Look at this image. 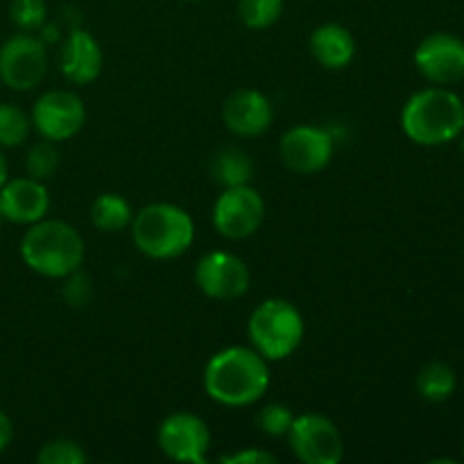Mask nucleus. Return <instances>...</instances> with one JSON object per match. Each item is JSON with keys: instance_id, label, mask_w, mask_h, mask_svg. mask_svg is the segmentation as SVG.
<instances>
[{"instance_id": "obj_1", "label": "nucleus", "mask_w": 464, "mask_h": 464, "mask_svg": "<svg viewBox=\"0 0 464 464\" xmlns=\"http://www.w3.org/2000/svg\"><path fill=\"white\" fill-rule=\"evenodd\" d=\"M267 388L270 367L254 347H227L204 367V390L222 406H252L263 399Z\"/></svg>"}, {"instance_id": "obj_2", "label": "nucleus", "mask_w": 464, "mask_h": 464, "mask_svg": "<svg viewBox=\"0 0 464 464\" xmlns=\"http://www.w3.org/2000/svg\"><path fill=\"white\" fill-rule=\"evenodd\" d=\"M84 238L63 220H39L21 240V258L32 272L48 279H66L84 263Z\"/></svg>"}, {"instance_id": "obj_3", "label": "nucleus", "mask_w": 464, "mask_h": 464, "mask_svg": "<svg viewBox=\"0 0 464 464\" xmlns=\"http://www.w3.org/2000/svg\"><path fill=\"white\" fill-rule=\"evenodd\" d=\"M401 127L417 145L451 143L464 131V102L444 86L417 91L403 107Z\"/></svg>"}, {"instance_id": "obj_4", "label": "nucleus", "mask_w": 464, "mask_h": 464, "mask_svg": "<svg viewBox=\"0 0 464 464\" xmlns=\"http://www.w3.org/2000/svg\"><path fill=\"white\" fill-rule=\"evenodd\" d=\"M131 238L145 256L157 261L177 258L193 245V218L177 204H148L131 220Z\"/></svg>"}, {"instance_id": "obj_5", "label": "nucleus", "mask_w": 464, "mask_h": 464, "mask_svg": "<svg viewBox=\"0 0 464 464\" xmlns=\"http://www.w3.org/2000/svg\"><path fill=\"white\" fill-rule=\"evenodd\" d=\"M247 331L252 347L270 362L293 356L306 329L302 313L293 304L285 299H266L254 308Z\"/></svg>"}, {"instance_id": "obj_6", "label": "nucleus", "mask_w": 464, "mask_h": 464, "mask_svg": "<svg viewBox=\"0 0 464 464\" xmlns=\"http://www.w3.org/2000/svg\"><path fill=\"white\" fill-rule=\"evenodd\" d=\"M285 438L297 460L306 464H338L344 456V440L340 429L329 417L317 412L295 417Z\"/></svg>"}, {"instance_id": "obj_7", "label": "nucleus", "mask_w": 464, "mask_h": 464, "mask_svg": "<svg viewBox=\"0 0 464 464\" xmlns=\"http://www.w3.org/2000/svg\"><path fill=\"white\" fill-rule=\"evenodd\" d=\"M266 220V202L252 186H231L220 193L213 207V227L229 240L249 238Z\"/></svg>"}, {"instance_id": "obj_8", "label": "nucleus", "mask_w": 464, "mask_h": 464, "mask_svg": "<svg viewBox=\"0 0 464 464\" xmlns=\"http://www.w3.org/2000/svg\"><path fill=\"white\" fill-rule=\"evenodd\" d=\"M48 72L45 44L32 34H16L0 45V82L14 91H30Z\"/></svg>"}, {"instance_id": "obj_9", "label": "nucleus", "mask_w": 464, "mask_h": 464, "mask_svg": "<svg viewBox=\"0 0 464 464\" xmlns=\"http://www.w3.org/2000/svg\"><path fill=\"white\" fill-rule=\"evenodd\" d=\"M159 449L175 462L204 464L211 449V430L193 412H172L159 426Z\"/></svg>"}, {"instance_id": "obj_10", "label": "nucleus", "mask_w": 464, "mask_h": 464, "mask_svg": "<svg viewBox=\"0 0 464 464\" xmlns=\"http://www.w3.org/2000/svg\"><path fill=\"white\" fill-rule=\"evenodd\" d=\"M86 122V107L72 91L54 89L41 95L32 109V125L44 139L66 140L80 134Z\"/></svg>"}, {"instance_id": "obj_11", "label": "nucleus", "mask_w": 464, "mask_h": 464, "mask_svg": "<svg viewBox=\"0 0 464 464\" xmlns=\"http://www.w3.org/2000/svg\"><path fill=\"white\" fill-rule=\"evenodd\" d=\"M249 267L229 252H208L195 267V284L216 302H234L249 290Z\"/></svg>"}, {"instance_id": "obj_12", "label": "nucleus", "mask_w": 464, "mask_h": 464, "mask_svg": "<svg viewBox=\"0 0 464 464\" xmlns=\"http://www.w3.org/2000/svg\"><path fill=\"white\" fill-rule=\"evenodd\" d=\"M279 157L288 170L297 175H315L331 163L334 139L322 127L297 125L281 136Z\"/></svg>"}, {"instance_id": "obj_13", "label": "nucleus", "mask_w": 464, "mask_h": 464, "mask_svg": "<svg viewBox=\"0 0 464 464\" xmlns=\"http://www.w3.org/2000/svg\"><path fill=\"white\" fill-rule=\"evenodd\" d=\"M415 66L433 84H456L464 77V41L447 32L426 36L415 50Z\"/></svg>"}, {"instance_id": "obj_14", "label": "nucleus", "mask_w": 464, "mask_h": 464, "mask_svg": "<svg viewBox=\"0 0 464 464\" xmlns=\"http://www.w3.org/2000/svg\"><path fill=\"white\" fill-rule=\"evenodd\" d=\"M50 208V193L45 181L32 177H16L0 186V213L16 225H34L44 220Z\"/></svg>"}, {"instance_id": "obj_15", "label": "nucleus", "mask_w": 464, "mask_h": 464, "mask_svg": "<svg viewBox=\"0 0 464 464\" xmlns=\"http://www.w3.org/2000/svg\"><path fill=\"white\" fill-rule=\"evenodd\" d=\"M222 121L231 134L254 139L270 130L272 104L261 91L238 89L222 104Z\"/></svg>"}, {"instance_id": "obj_16", "label": "nucleus", "mask_w": 464, "mask_h": 464, "mask_svg": "<svg viewBox=\"0 0 464 464\" xmlns=\"http://www.w3.org/2000/svg\"><path fill=\"white\" fill-rule=\"evenodd\" d=\"M102 63V48L91 32L75 30L63 41L59 66H62V75L72 84L84 86L98 80Z\"/></svg>"}, {"instance_id": "obj_17", "label": "nucleus", "mask_w": 464, "mask_h": 464, "mask_svg": "<svg viewBox=\"0 0 464 464\" xmlns=\"http://www.w3.org/2000/svg\"><path fill=\"white\" fill-rule=\"evenodd\" d=\"M311 53L329 71H343L356 57V39L340 23H324L313 30Z\"/></svg>"}, {"instance_id": "obj_18", "label": "nucleus", "mask_w": 464, "mask_h": 464, "mask_svg": "<svg viewBox=\"0 0 464 464\" xmlns=\"http://www.w3.org/2000/svg\"><path fill=\"white\" fill-rule=\"evenodd\" d=\"M254 172L252 159L240 148H222L211 159V177L225 188L249 184Z\"/></svg>"}, {"instance_id": "obj_19", "label": "nucleus", "mask_w": 464, "mask_h": 464, "mask_svg": "<svg viewBox=\"0 0 464 464\" xmlns=\"http://www.w3.org/2000/svg\"><path fill=\"white\" fill-rule=\"evenodd\" d=\"M131 207L122 195L102 193L91 204V222L104 234H118L131 225Z\"/></svg>"}, {"instance_id": "obj_20", "label": "nucleus", "mask_w": 464, "mask_h": 464, "mask_svg": "<svg viewBox=\"0 0 464 464\" xmlns=\"http://www.w3.org/2000/svg\"><path fill=\"white\" fill-rule=\"evenodd\" d=\"M456 372H453L447 362H426L420 370V374H417V390H420V394L426 401H447V399L456 392Z\"/></svg>"}, {"instance_id": "obj_21", "label": "nucleus", "mask_w": 464, "mask_h": 464, "mask_svg": "<svg viewBox=\"0 0 464 464\" xmlns=\"http://www.w3.org/2000/svg\"><path fill=\"white\" fill-rule=\"evenodd\" d=\"M285 0H238V18L249 30H267L284 14Z\"/></svg>"}, {"instance_id": "obj_22", "label": "nucleus", "mask_w": 464, "mask_h": 464, "mask_svg": "<svg viewBox=\"0 0 464 464\" xmlns=\"http://www.w3.org/2000/svg\"><path fill=\"white\" fill-rule=\"evenodd\" d=\"M32 118L16 104L0 102V145L3 148H16L23 145L30 136Z\"/></svg>"}, {"instance_id": "obj_23", "label": "nucleus", "mask_w": 464, "mask_h": 464, "mask_svg": "<svg viewBox=\"0 0 464 464\" xmlns=\"http://www.w3.org/2000/svg\"><path fill=\"white\" fill-rule=\"evenodd\" d=\"M57 168H59V150L57 145H54V140L44 139L27 150V157H25L27 177L39 181H48L57 175Z\"/></svg>"}, {"instance_id": "obj_24", "label": "nucleus", "mask_w": 464, "mask_h": 464, "mask_svg": "<svg viewBox=\"0 0 464 464\" xmlns=\"http://www.w3.org/2000/svg\"><path fill=\"white\" fill-rule=\"evenodd\" d=\"M293 421V411L288 406H284V403H267L256 415V426L267 438H285Z\"/></svg>"}, {"instance_id": "obj_25", "label": "nucleus", "mask_w": 464, "mask_h": 464, "mask_svg": "<svg viewBox=\"0 0 464 464\" xmlns=\"http://www.w3.org/2000/svg\"><path fill=\"white\" fill-rule=\"evenodd\" d=\"M9 16H12L14 25L21 27L23 32L41 30L48 18V5L45 0H12Z\"/></svg>"}, {"instance_id": "obj_26", "label": "nucleus", "mask_w": 464, "mask_h": 464, "mask_svg": "<svg viewBox=\"0 0 464 464\" xmlns=\"http://www.w3.org/2000/svg\"><path fill=\"white\" fill-rule=\"evenodd\" d=\"M89 460L84 449L72 440H53V442L44 444L36 456L39 464H84Z\"/></svg>"}, {"instance_id": "obj_27", "label": "nucleus", "mask_w": 464, "mask_h": 464, "mask_svg": "<svg viewBox=\"0 0 464 464\" xmlns=\"http://www.w3.org/2000/svg\"><path fill=\"white\" fill-rule=\"evenodd\" d=\"M63 297H66V304L71 306H84L91 299V285L89 279L77 272H72L71 276H66V285H63Z\"/></svg>"}, {"instance_id": "obj_28", "label": "nucleus", "mask_w": 464, "mask_h": 464, "mask_svg": "<svg viewBox=\"0 0 464 464\" xmlns=\"http://www.w3.org/2000/svg\"><path fill=\"white\" fill-rule=\"evenodd\" d=\"M220 462L225 464H275L276 458L263 449H240V451L222 456Z\"/></svg>"}, {"instance_id": "obj_29", "label": "nucleus", "mask_w": 464, "mask_h": 464, "mask_svg": "<svg viewBox=\"0 0 464 464\" xmlns=\"http://www.w3.org/2000/svg\"><path fill=\"white\" fill-rule=\"evenodd\" d=\"M12 438H14L12 420H9V417L0 411V453H3L9 444H12Z\"/></svg>"}, {"instance_id": "obj_30", "label": "nucleus", "mask_w": 464, "mask_h": 464, "mask_svg": "<svg viewBox=\"0 0 464 464\" xmlns=\"http://www.w3.org/2000/svg\"><path fill=\"white\" fill-rule=\"evenodd\" d=\"M7 181V161H5L3 152H0V186Z\"/></svg>"}, {"instance_id": "obj_31", "label": "nucleus", "mask_w": 464, "mask_h": 464, "mask_svg": "<svg viewBox=\"0 0 464 464\" xmlns=\"http://www.w3.org/2000/svg\"><path fill=\"white\" fill-rule=\"evenodd\" d=\"M3 220H5V218H3V213H0V225H3Z\"/></svg>"}, {"instance_id": "obj_32", "label": "nucleus", "mask_w": 464, "mask_h": 464, "mask_svg": "<svg viewBox=\"0 0 464 464\" xmlns=\"http://www.w3.org/2000/svg\"><path fill=\"white\" fill-rule=\"evenodd\" d=\"M462 152H464V139H462Z\"/></svg>"}, {"instance_id": "obj_33", "label": "nucleus", "mask_w": 464, "mask_h": 464, "mask_svg": "<svg viewBox=\"0 0 464 464\" xmlns=\"http://www.w3.org/2000/svg\"><path fill=\"white\" fill-rule=\"evenodd\" d=\"M462 453H464V444H462Z\"/></svg>"}]
</instances>
